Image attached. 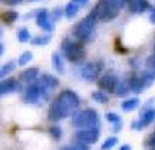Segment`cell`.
Segmentation results:
<instances>
[{
  "instance_id": "1",
  "label": "cell",
  "mask_w": 155,
  "mask_h": 150,
  "mask_svg": "<svg viewBox=\"0 0 155 150\" xmlns=\"http://www.w3.org/2000/svg\"><path fill=\"white\" fill-rule=\"evenodd\" d=\"M80 105V98L72 90L61 91L56 98L50 103L48 108V119L57 122L69 116L74 115Z\"/></svg>"
},
{
  "instance_id": "2",
  "label": "cell",
  "mask_w": 155,
  "mask_h": 150,
  "mask_svg": "<svg viewBox=\"0 0 155 150\" xmlns=\"http://www.w3.org/2000/svg\"><path fill=\"white\" fill-rule=\"evenodd\" d=\"M97 18L94 14L90 12L87 17L79 21L73 28V35L77 39L78 42L82 43H91L97 37L96 32V23Z\"/></svg>"
},
{
  "instance_id": "3",
  "label": "cell",
  "mask_w": 155,
  "mask_h": 150,
  "mask_svg": "<svg viewBox=\"0 0 155 150\" xmlns=\"http://www.w3.org/2000/svg\"><path fill=\"white\" fill-rule=\"evenodd\" d=\"M126 5V1H99L94 8H92L91 13L94 14L98 21L109 22L113 21L119 16L121 9Z\"/></svg>"
},
{
  "instance_id": "4",
  "label": "cell",
  "mask_w": 155,
  "mask_h": 150,
  "mask_svg": "<svg viewBox=\"0 0 155 150\" xmlns=\"http://www.w3.org/2000/svg\"><path fill=\"white\" fill-rule=\"evenodd\" d=\"M72 124L79 129H93L99 128L100 118L95 109L87 108L77 111L72 116Z\"/></svg>"
},
{
  "instance_id": "5",
  "label": "cell",
  "mask_w": 155,
  "mask_h": 150,
  "mask_svg": "<svg viewBox=\"0 0 155 150\" xmlns=\"http://www.w3.org/2000/svg\"><path fill=\"white\" fill-rule=\"evenodd\" d=\"M61 49L64 56L71 63H80L85 58V49L82 43L73 41L69 38L63 40Z\"/></svg>"
},
{
  "instance_id": "6",
  "label": "cell",
  "mask_w": 155,
  "mask_h": 150,
  "mask_svg": "<svg viewBox=\"0 0 155 150\" xmlns=\"http://www.w3.org/2000/svg\"><path fill=\"white\" fill-rule=\"evenodd\" d=\"M103 62L100 59L87 62L80 69V76L87 82H95L99 79L100 73L103 70Z\"/></svg>"
},
{
  "instance_id": "7",
  "label": "cell",
  "mask_w": 155,
  "mask_h": 150,
  "mask_svg": "<svg viewBox=\"0 0 155 150\" xmlns=\"http://www.w3.org/2000/svg\"><path fill=\"white\" fill-rule=\"evenodd\" d=\"M22 99L25 103L29 104H37L40 101H45L44 94H43L41 87L37 82V80L25 88L24 91H23Z\"/></svg>"
},
{
  "instance_id": "8",
  "label": "cell",
  "mask_w": 155,
  "mask_h": 150,
  "mask_svg": "<svg viewBox=\"0 0 155 150\" xmlns=\"http://www.w3.org/2000/svg\"><path fill=\"white\" fill-rule=\"evenodd\" d=\"M37 82L41 87L43 94H44L45 101L50 98L52 92L57 89L59 85L58 78L52 74H43L37 79Z\"/></svg>"
},
{
  "instance_id": "9",
  "label": "cell",
  "mask_w": 155,
  "mask_h": 150,
  "mask_svg": "<svg viewBox=\"0 0 155 150\" xmlns=\"http://www.w3.org/2000/svg\"><path fill=\"white\" fill-rule=\"evenodd\" d=\"M155 120V108L147 106L140 113V117L137 120H134L131 123V128L134 130H143L145 127L149 126Z\"/></svg>"
},
{
  "instance_id": "10",
  "label": "cell",
  "mask_w": 155,
  "mask_h": 150,
  "mask_svg": "<svg viewBox=\"0 0 155 150\" xmlns=\"http://www.w3.org/2000/svg\"><path fill=\"white\" fill-rule=\"evenodd\" d=\"M100 138L99 128H93V129H79L75 133V139L77 143H81L84 145H93L98 142Z\"/></svg>"
},
{
  "instance_id": "11",
  "label": "cell",
  "mask_w": 155,
  "mask_h": 150,
  "mask_svg": "<svg viewBox=\"0 0 155 150\" xmlns=\"http://www.w3.org/2000/svg\"><path fill=\"white\" fill-rule=\"evenodd\" d=\"M120 80L114 74H105L101 77H99L97 85L100 91L106 93V94H114L116 92L117 85H119Z\"/></svg>"
},
{
  "instance_id": "12",
  "label": "cell",
  "mask_w": 155,
  "mask_h": 150,
  "mask_svg": "<svg viewBox=\"0 0 155 150\" xmlns=\"http://www.w3.org/2000/svg\"><path fill=\"white\" fill-rule=\"evenodd\" d=\"M35 23L40 28L47 32H51L54 29L53 21L51 19V16L48 13L47 9H40L35 14Z\"/></svg>"
},
{
  "instance_id": "13",
  "label": "cell",
  "mask_w": 155,
  "mask_h": 150,
  "mask_svg": "<svg viewBox=\"0 0 155 150\" xmlns=\"http://www.w3.org/2000/svg\"><path fill=\"white\" fill-rule=\"evenodd\" d=\"M21 90H22V85L16 78L8 77L0 80V97L15 92H20Z\"/></svg>"
},
{
  "instance_id": "14",
  "label": "cell",
  "mask_w": 155,
  "mask_h": 150,
  "mask_svg": "<svg viewBox=\"0 0 155 150\" xmlns=\"http://www.w3.org/2000/svg\"><path fill=\"white\" fill-rule=\"evenodd\" d=\"M87 0H75V1H70L66 4L65 8H64V15L66 16V18L72 19L78 14L79 9L82 6L87 5Z\"/></svg>"
},
{
  "instance_id": "15",
  "label": "cell",
  "mask_w": 155,
  "mask_h": 150,
  "mask_svg": "<svg viewBox=\"0 0 155 150\" xmlns=\"http://www.w3.org/2000/svg\"><path fill=\"white\" fill-rule=\"evenodd\" d=\"M126 5H127L129 12L133 14H143L145 12H150L153 6L149 3L148 1L144 0H133V1H126Z\"/></svg>"
},
{
  "instance_id": "16",
  "label": "cell",
  "mask_w": 155,
  "mask_h": 150,
  "mask_svg": "<svg viewBox=\"0 0 155 150\" xmlns=\"http://www.w3.org/2000/svg\"><path fill=\"white\" fill-rule=\"evenodd\" d=\"M127 83L128 87H129V90L134 94H140L145 91V87L143 85L142 80H140V77L139 75V73H134V74H131L129 76V78L127 79Z\"/></svg>"
},
{
  "instance_id": "17",
  "label": "cell",
  "mask_w": 155,
  "mask_h": 150,
  "mask_svg": "<svg viewBox=\"0 0 155 150\" xmlns=\"http://www.w3.org/2000/svg\"><path fill=\"white\" fill-rule=\"evenodd\" d=\"M39 74H40L39 68L31 67V68H28V69H26V70L23 71V72H21L20 80H21V82H23V83L30 85V83L35 82V80L38 79Z\"/></svg>"
},
{
  "instance_id": "18",
  "label": "cell",
  "mask_w": 155,
  "mask_h": 150,
  "mask_svg": "<svg viewBox=\"0 0 155 150\" xmlns=\"http://www.w3.org/2000/svg\"><path fill=\"white\" fill-rule=\"evenodd\" d=\"M52 67H53L54 71L59 75H63L65 73V64H64V59L61 58V55L58 52H54L52 53Z\"/></svg>"
},
{
  "instance_id": "19",
  "label": "cell",
  "mask_w": 155,
  "mask_h": 150,
  "mask_svg": "<svg viewBox=\"0 0 155 150\" xmlns=\"http://www.w3.org/2000/svg\"><path fill=\"white\" fill-rule=\"evenodd\" d=\"M106 120L113 125V132H119L122 128V120H121V117L116 113H107L105 115Z\"/></svg>"
},
{
  "instance_id": "20",
  "label": "cell",
  "mask_w": 155,
  "mask_h": 150,
  "mask_svg": "<svg viewBox=\"0 0 155 150\" xmlns=\"http://www.w3.org/2000/svg\"><path fill=\"white\" fill-rule=\"evenodd\" d=\"M140 77V80H142L143 85H144L145 89H148L150 88L153 82H155V72L154 71H151V70H144L142 72L139 73Z\"/></svg>"
},
{
  "instance_id": "21",
  "label": "cell",
  "mask_w": 155,
  "mask_h": 150,
  "mask_svg": "<svg viewBox=\"0 0 155 150\" xmlns=\"http://www.w3.org/2000/svg\"><path fill=\"white\" fill-rule=\"evenodd\" d=\"M140 99L137 97H132V98H128L124 100L121 104V108L124 112H132L134 109H137L140 106Z\"/></svg>"
},
{
  "instance_id": "22",
  "label": "cell",
  "mask_w": 155,
  "mask_h": 150,
  "mask_svg": "<svg viewBox=\"0 0 155 150\" xmlns=\"http://www.w3.org/2000/svg\"><path fill=\"white\" fill-rule=\"evenodd\" d=\"M52 39V35L50 33H46V35H38L30 40V44L33 46H46L48 45Z\"/></svg>"
},
{
  "instance_id": "23",
  "label": "cell",
  "mask_w": 155,
  "mask_h": 150,
  "mask_svg": "<svg viewBox=\"0 0 155 150\" xmlns=\"http://www.w3.org/2000/svg\"><path fill=\"white\" fill-rule=\"evenodd\" d=\"M19 18V14L16 11H6L3 12L1 15V20L3 21V23L8 25H11L13 23H15Z\"/></svg>"
},
{
  "instance_id": "24",
  "label": "cell",
  "mask_w": 155,
  "mask_h": 150,
  "mask_svg": "<svg viewBox=\"0 0 155 150\" xmlns=\"http://www.w3.org/2000/svg\"><path fill=\"white\" fill-rule=\"evenodd\" d=\"M16 68V62L15 61H9L6 64H4L3 66L0 68V80H3V78L5 79V76L11 74Z\"/></svg>"
},
{
  "instance_id": "25",
  "label": "cell",
  "mask_w": 155,
  "mask_h": 150,
  "mask_svg": "<svg viewBox=\"0 0 155 150\" xmlns=\"http://www.w3.org/2000/svg\"><path fill=\"white\" fill-rule=\"evenodd\" d=\"M92 99L94 100L95 102H97V103H100V104H104V103H107V102L109 101V97L108 95L106 94V93L100 91H94L92 92Z\"/></svg>"
},
{
  "instance_id": "26",
  "label": "cell",
  "mask_w": 155,
  "mask_h": 150,
  "mask_svg": "<svg viewBox=\"0 0 155 150\" xmlns=\"http://www.w3.org/2000/svg\"><path fill=\"white\" fill-rule=\"evenodd\" d=\"M17 38H18L19 42L27 43L30 42V40H31V33L26 27H21L17 32Z\"/></svg>"
},
{
  "instance_id": "27",
  "label": "cell",
  "mask_w": 155,
  "mask_h": 150,
  "mask_svg": "<svg viewBox=\"0 0 155 150\" xmlns=\"http://www.w3.org/2000/svg\"><path fill=\"white\" fill-rule=\"evenodd\" d=\"M129 92H130V90H129V87H128L127 80H126V82H119V85H117V89H116L114 94L119 97H125L129 94Z\"/></svg>"
},
{
  "instance_id": "28",
  "label": "cell",
  "mask_w": 155,
  "mask_h": 150,
  "mask_svg": "<svg viewBox=\"0 0 155 150\" xmlns=\"http://www.w3.org/2000/svg\"><path fill=\"white\" fill-rule=\"evenodd\" d=\"M33 58V54L31 51H28V50H26V51L23 52L22 54H21L20 56H19L18 58V65L20 67H23L25 65H27L28 63H29L30 61Z\"/></svg>"
},
{
  "instance_id": "29",
  "label": "cell",
  "mask_w": 155,
  "mask_h": 150,
  "mask_svg": "<svg viewBox=\"0 0 155 150\" xmlns=\"http://www.w3.org/2000/svg\"><path fill=\"white\" fill-rule=\"evenodd\" d=\"M117 144H118V138L114 137V135L109 137L102 143L101 150H110V149H113Z\"/></svg>"
},
{
  "instance_id": "30",
  "label": "cell",
  "mask_w": 155,
  "mask_h": 150,
  "mask_svg": "<svg viewBox=\"0 0 155 150\" xmlns=\"http://www.w3.org/2000/svg\"><path fill=\"white\" fill-rule=\"evenodd\" d=\"M49 133H50V135L55 140V141L61 140V137H63V130H61V128L57 125L51 126V127L49 128Z\"/></svg>"
},
{
  "instance_id": "31",
  "label": "cell",
  "mask_w": 155,
  "mask_h": 150,
  "mask_svg": "<svg viewBox=\"0 0 155 150\" xmlns=\"http://www.w3.org/2000/svg\"><path fill=\"white\" fill-rule=\"evenodd\" d=\"M145 64H146V67L148 70H151V71H154L155 72V53L151 54L150 56H148L146 62H145Z\"/></svg>"
},
{
  "instance_id": "32",
  "label": "cell",
  "mask_w": 155,
  "mask_h": 150,
  "mask_svg": "<svg viewBox=\"0 0 155 150\" xmlns=\"http://www.w3.org/2000/svg\"><path fill=\"white\" fill-rule=\"evenodd\" d=\"M63 150H90V146L81 144V143H76V144H74V145L66 147V148H64Z\"/></svg>"
},
{
  "instance_id": "33",
  "label": "cell",
  "mask_w": 155,
  "mask_h": 150,
  "mask_svg": "<svg viewBox=\"0 0 155 150\" xmlns=\"http://www.w3.org/2000/svg\"><path fill=\"white\" fill-rule=\"evenodd\" d=\"M64 15V9H61L59 8H54V11L52 12L51 14H50V16H51V19H52V21H58L59 19L63 17Z\"/></svg>"
},
{
  "instance_id": "34",
  "label": "cell",
  "mask_w": 155,
  "mask_h": 150,
  "mask_svg": "<svg viewBox=\"0 0 155 150\" xmlns=\"http://www.w3.org/2000/svg\"><path fill=\"white\" fill-rule=\"evenodd\" d=\"M146 146L151 147V148H155V129H154V132L152 133H150V135L147 138Z\"/></svg>"
},
{
  "instance_id": "35",
  "label": "cell",
  "mask_w": 155,
  "mask_h": 150,
  "mask_svg": "<svg viewBox=\"0 0 155 150\" xmlns=\"http://www.w3.org/2000/svg\"><path fill=\"white\" fill-rule=\"evenodd\" d=\"M21 0H6L4 1V4L6 5H11V6H15V5H18V4L21 3Z\"/></svg>"
},
{
  "instance_id": "36",
  "label": "cell",
  "mask_w": 155,
  "mask_h": 150,
  "mask_svg": "<svg viewBox=\"0 0 155 150\" xmlns=\"http://www.w3.org/2000/svg\"><path fill=\"white\" fill-rule=\"evenodd\" d=\"M149 20L152 24H155V8L153 6L150 9V15H149Z\"/></svg>"
},
{
  "instance_id": "37",
  "label": "cell",
  "mask_w": 155,
  "mask_h": 150,
  "mask_svg": "<svg viewBox=\"0 0 155 150\" xmlns=\"http://www.w3.org/2000/svg\"><path fill=\"white\" fill-rule=\"evenodd\" d=\"M129 64H130V65L132 66L134 69H137V67H139V65H140V63H137V59H131V61L129 62Z\"/></svg>"
},
{
  "instance_id": "38",
  "label": "cell",
  "mask_w": 155,
  "mask_h": 150,
  "mask_svg": "<svg viewBox=\"0 0 155 150\" xmlns=\"http://www.w3.org/2000/svg\"><path fill=\"white\" fill-rule=\"evenodd\" d=\"M119 150H131V146L128 144H124L120 147V148H119Z\"/></svg>"
},
{
  "instance_id": "39",
  "label": "cell",
  "mask_w": 155,
  "mask_h": 150,
  "mask_svg": "<svg viewBox=\"0 0 155 150\" xmlns=\"http://www.w3.org/2000/svg\"><path fill=\"white\" fill-rule=\"evenodd\" d=\"M2 53H3V45L0 43V55H1Z\"/></svg>"
},
{
  "instance_id": "40",
  "label": "cell",
  "mask_w": 155,
  "mask_h": 150,
  "mask_svg": "<svg viewBox=\"0 0 155 150\" xmlns=\"http://www.w3.org/2000/svg\"><path fill=\"white\" fill-rule=\"evenodd\" d=\"M154 53H155V45H154Z\"/></svg>"
},
{
  "instance_id": "41",
  "label": "cell",
  "mask_w": 155,
  "mask_h": 150,
  "mask_svg": "<svg viewBox=\"0 0 155 150\" xmlns=\"http://www.w3.org/2000/svg\"><path fill=\"white\" fill-rule=\"evenodd\" d=\"M0 33H1V29H0Z\"/></svg>"
},
{
  "instance_id": "42",
  "label": "cell",
  "mask_w": 155,
  "mask_h": 150,
  "mask_svg": "<svg viewBox=\"0 0 155 150\" xmlns=\"http://www.w3.org/2000/svg\"><path fill=\"white\" fill-rule=\"evenodd\" d=\"M153 150H155V148H154V149H153Z\"/></svg>"
}]
</instances>
